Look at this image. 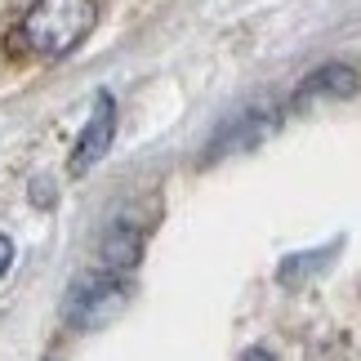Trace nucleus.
<instances>
[{
	"label": "nucleus",
	"instance_id": "nucleus-7",
	"mask_svg": "<svg viewBox=\"0 0 361 361\" xmlns=\"http://www.w3.org/2000/svg\"><path fill=\"white\" fill-rule=\"evenodd\" d=\"M335 250H339V245H326V250H317V255H290V259L281 263V281H286V286L303 281V272H317L330 255H335Z\"/></svg>",
	"mask_w": 361,
	"mask_h": 361
},
{
	"label": "nucleus",
	"instance_id": "nucleus-8",
	"mask_svg": "<svg viewBox=\"0 0 361 361\" xmlns=\"http://www.w3.org/2000/svg\"><path fill=\"white\" fill-rule=\"evenodd\" d=\"M9 263H13V241L5 237V232H0V276L9 272Z\"/></svg>",
	"mask_w": 361,
	"mask_h": 361
},
{
	"label": "nucleus",
	"instance_id": "nucleus-5",
	"mask_svg": "<svg viewBox=\"0 0 361 361\" xmlns=\"http://www.w3.org/2000/svg\"><path fill=\"white\" fill-rule=\"evenodd\" d=\"M99 259H103L107 272L138 268V259H143V232H138L134 224H112L103 232V241H99Z\"/></svg>",
	"mask_w": 361,
	"mask_h": 361
},
{
	"label": "nucleus",
	"instance_id": "nucleus-6",
	"mask_svg": "<svg viewBox=\"0 0 361 361\" xmlns=\"http://www.w3.org/2000/svg\"><path fill=\"white\" fill-rule=\"evenodd\" d=\"M272 130V116L268 112H241V116H232L224 130L214 134V143H210V152L205 157H224V152H241V147H255L263 134Z\"/></svg>",
	"mask_w": 361,
	"mask_h": 361
},
{
	"label": "nucleus",
	"instance_id": "nucleus-4",
	"mask_svg": "<svg viewBox=\"0 0 361 361\" xmlns=\"http://www.w3.org/2000/svg\"><path fill=\"white\" fill-rule=\"evenodd\" d=\"M357 85H361V76H357L353 63H326V67H317L312 76L299 80L295 103H312V99H348V94H357Z\"/></svg>",
	"mask_w": 361,
	"mask_h": 361
},
{
	"label": "nucleus",
	"instance_id": "nucleus-2",
	"mask_svg": "<svg viewBox=\"0 0 361 361\" xmlns=\"http://www.w3.org/2000/svg\"><path fill=\"white\" fill-rule=\"evenodd\" d=\"M125 308V286L107 272H90L72 286V295L63 303V317L72 330H99Z\"/></svg>",
	"mask_w": 361,
	"mask_h": 361
},
{
	"label": "nucleus",
	"instance_id": "nucleus-3",
	"mask_svg": "<svg viewBox=\"0 0 361 361\" xmlns=\"http://www.w3.org/2000/svg\"><path fill=\"white\" fill-rule=\"evenodd\" d=\"M112 138H116V99L107 90L94 94V112L85 121V130H80L76 147H72V174H90L94 165H99L107 152H112Z\"/></svg>",
	"mask_w": 361,
	"mask_h": 361
},
{
	"label": "nucleus",
	"instance_id": "nucleus-1",
	"mask_svg": "<svg viewBox=\"0 0 361 361\" xmlns=\"http://www.w3.org/2000/svg\"><path fill=\"white\" fill-rule=\"evenodd\" d=\"M94 23H99L94 0H36L23 13L18 36L36 59H67L94 32Z\"/></svg>",
	"mask_w": 361,
	"mask_h": 361
},
{
	"label": "nucleus",
	"instance_id": "nucleus-9",
	"mask_svg": "<svg viewBox=\"0 0 361 361\" xmlns=\"http://www.w3.org/2000/svg\"><path fill=\"white\" fill-rule=\"evenodd\" d=\"M241 361H276V357H272L268 348H245V353H241Z\"/></svg>",
	"mask_w": 361,
	"mask_h": 361
}]
</instances>
